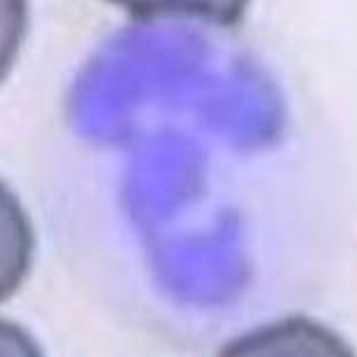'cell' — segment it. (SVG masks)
<instances>
[{
  "instance_id": "cell-1",
  "label": "cell",
  "mask_w": 357,
  "mask_h": 357,
  "mask_svg": "<svg viewBox=\"0 0 357 357\" xmlns=\"http://www.w3.org/2000/svg\"><path fill=\"white\" fill-rule=\"evenodd\" d=\"M218 357H357L337 332L318 320L292 316L262 325L220 348Z\"/></svg>"
},
{
  "instance_id": "cell-2",
  "label": "cell",
  "mask_w": 357,
  "mask_h": 357,
  "mask_svg": "<svg viewBox=\"0 0 357 357\" xmlns=\"http://www.w3.org/2000/svg\"><path fill=\"white\" fill-rule=\"evenodd\" d=\"M33 262V225L17 195L0 181V302L24 283Z\"/></svg>"
},
{
  "instance_id": "cell-3",
  "label": "cell",
  "mask_w": 357,
  "mask_h": 357,
  "mask_svg": "<svg viewBox=\"0 0 357 357\" xmlns=\"http://www.w3.org/2000/svg\"><path fill=\"white\" fill-rule=\"evenodd\" d=\"M135 19H199L216 26H234L244 19L251 0H107Z\"/></svg>"
},
{
  "instance_id": "cell-4",
  "label": "cell",
  "mask_w": 357,
  "mask_h": 357,
  "mask_svg": "<svg viewBox=\"0 0 357 357\" xmlns=\"http://www.w3.org/2000/svg\"><path fill=\"white\" fill-rule=\"evenodd\" d=\"M28 24L26 0H0V82L17 61Z\"/></svg>"
},
{
  "instance_id": "cell-5",
  "label": "cell",
  "mask_w": 357,
  "mask_h": 357,
  "mask_svg": "<svg viewBox=\"0 0 357 357\" xmlns=\"http://www.w3.org/2000/svg\"><path fill=\"white\" fill-rule=\"evenodd\" d=\"M0 357H45V353L24 327L0 318Z\"/></svg>"
}]
</instances>
